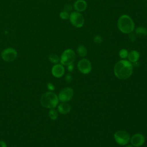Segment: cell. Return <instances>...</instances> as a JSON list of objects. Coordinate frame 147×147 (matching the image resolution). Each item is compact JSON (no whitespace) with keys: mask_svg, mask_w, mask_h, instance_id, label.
I'll return each mask as SVG.
<instances>
[{"mask_svg":"<svg viewBox=\"0 0 147 147\" xmlns=\"http://www.w3.org/2000/svg\"><path fill=\"white\" fill-rule=\"evenodd\" d=\"M94 41L96 44H100L102 42V38L100 36L96 35L94 38Z\"/></svg>","mask_w":147,"mask_h":147,"instance_id":"21","label":"cell"},{"mask_svg":"<svg viewBox=\"0 0 147 147\" xmlns=\"http://www.w3.org/2000/svg\"><path fill=\"white\" fill-rule=\"evenodd\" d=\"M72 10V6L70 4L65 5L64 7V10L66 11H67L68 13H69V11H71Z\"/></svg>","mask_w":147,"mask_h":147,"instance_id":"23","label":"cell"},{"mask_svg":"<svg viewBox=\"0 0 147 147\" xmlns=\"http://www.w3.org/2000/svg\"><path fill=\"white\" fill-rule=\"evenodd\" d=\"M133 65L131 62L125 59L118 61L114 65V73L115 76L121 80L129 78L133 74Z\"/></svg>","mask_w":147,"mask_h":147,"instance_id":"1","label":"cell"},{"mask_svg":"<svg viewBox=\"0 0 147 147\" xmlns=\"http://www.w3.org/2000/svg\"><path fill=\"white\" fill-rule=\"evenodd\" d=\"M136 34L138 37H145L147 35V29L145 27L140 26L135 29Z\"/></svg>","mask_w":147,"mask_h":147,"instance_id":"15","label":"cell"},{"mask_svg":"<svg viewBox=\"0 0 147 147\" xmlns=\"http://www.w3.org/2000/svg\"><path fill=\"white\" fill-rule=\"evenodd\" d=\"M145 141V136L141 133H136L133 134L130 139L131 145L134 147L141 146Z\"/></svg>","mask_w":147,"mask_h":147,"instance_id":"10","label":"cell"},{"mask_svg":"<svg viewBox=\"0 0 147 147\" xmlns=\"http://www.w3.org/2000/svg\"><path fill=\"white\" fill-rule=\"evenodd\" d=\"M17 57V51L13 48H7L3 49L1 53L2 59L6 62L14 61Z\"/></svg>","mask_w":147,"mask_h":147,"instance_id":"7","label":"cell"},{"mask_svg":"<svg viewBox=\"0 0 147 147\" xmlns=\"http://www.w3.org/2000/svg\"><path fill=\"white\" fill-rule=\"evenodd\" d=\"M71 107L66 102H61L57 106V111L60 114H67L71 111Z\"/></svg>","mask_w":147,"mask_h":147,"instance_id":"13","label":"cell"},{"mask_svg":"<svg viewBox=\"0 0 147 147\" xmlns=\"http://www.w3.org/2000/svg\"><path fill=\"white\" fill-rule=\"evenodd\" d=\"M48 59L53 64H57L60 61V58L55 53H52L49 55L48 56Z\"/></svg>","mask_w":147,"mask_h":147,"instance_id":"17","label":"cell"},{"mask_svg":"<svg viewBox=\"0 0 147 147\" xmlns=\"http://www.w3.org/2000/svg\"><path fill=\"white\" fill-rule=\"evenodd\" d=\"M59 100L58 96L55 93L48 91L41 96L40 103L44 107L51 109H54L57 106Z\"/></svg>","mask_w":147,"mask_h":147,"instance_id":"3","label":"cell"},{"mask_svg":"<svg viewBox=\"0 0 147 147\" xmlns=\"http://www.w3.org/2000/svg\"><path fill=\"white\" fill-rule=\"evenodd\" d=\"M78 69L83 74H88L92 69V65L89 60L83 58L80 60L77 64Z\"/></svg>","mask_w":147,"mask_h":147,"instance_id":"8","label":"cell"},{"mask_svg":"<svg viewBox=\"0 0 147 147\" xmlns=\"http://www.w3.org/2000/svg\"><path fill=\"white\" fill-rule=\"evenodd\" d=\"M65 80L68 83H70L72 81V76H71V75L69 74H67L65 76Z\"/></svg>","mask_w":147,"mask_h":147,"instance_id":"24","label":"cell"},{"mask_svg":"<svg viewBox=\"0 0 147 147\" xmlns=\"http://www.w3.org/2000/svg\"><path fill=\"white\" fill-rule=\"evenodd\" d=\"M119 30L124 34H130L135 29V24L132 18L127 14L121 16L117 21Z\"/></svg>","mask_w":147,"mask_h":147,"instance_id":"2","label":"cell"},{"mask_svg":"<svg viewBox=\"0 0 147 147\" xmlns=\"http://www.w3.org/2000/svg\"><path fill=\"white\" fill-rule=\"evenodd\" d=\"M67 69L69 72H72L74 69V64H69L68 65H67Z\"/></svg>","mask_w":147,"mask_h":147,"instance_id":"25","label":"cell"},{"mask_svg":"<svg viewBox=\"0 0 147 147\" xmlns=\"http://www.w3.org/2000/svg\"><path fill=\"white\" fill-rule=\"evenodd\" d=\"M76 52L78 55L80 57H85L87 53V48L83 45H80L78 46L76 49Z\"/></svg>","mask_w":147,"mask_h":147,"instance_id":"16","label":"cell"},{"mask_svg":"<svg viewBox=\"0 0 147 147\" xmlns=\"http://www.w3.org/2000/svg\"><path fill=\"white\" fill-rule=\"evenodd\" d=\"M47 88H48L49 90H50L51 91H54L55 89V86H54L52 83H48L47 84Z\"/></svg>","mask_w":147,"mask_h":147,"instance_id":"22","label":"cell"},{"mask_svg":"<svg viewBox=\"0 0 147 147\" xmlns=\"http://www.w3.org/2000/svg\"><path fill=\"white\" fill-rule=\"evenodd\" d=\"M74 90L71 87H65L62 89L58 95V98L61 102H67L71 100L74 96Z\"/></svg>","mask_w":147,"mask_h":147,"instance_id":"9","label":"cell"},{"mask_svg":"<svg viewBox=\"0 0 147 147\" xmlns=\"http://www.w3.org/2000/svg\"><path fill=\"white\" fill-rule=\"evenodd\" d=\"M76 59V53L72 49H67L63 51L60 58V62L63 65H68L73 64Z\"/></svg>","mask_w":147,"mask_h":147,"instance_id":"4","label":"cell"},{"mask_svg":"<svg viewBox=\"0 0 147 147\" xmlns=\"http://www.w3.org/2000/svg\"><path fill=\"white\" fill-rule=\"evenodd\" d=\"M87 7V3L85 0H76L74 5V9L78 12H82L84 11Z\"/></svg>","mask_w":147,"mask_h":147,"instance_id":"12","label":"cell"},{"mask_svg":"<svg viewBox=\"0 0 147 147\" xmlns=\"http://www.w3.org/2000/svg\"><path fill=\"white\" fill-rule=\"evenodd\" d=\"M125 147H134V146L131 145H126Z\"/></svg>","mask_w":147,"mask_h":147,"instance_id":"27","label":"cell"},{"mask_svg":"<svg viewBox=\"0 0 147 147\" xmlns=\"http://www.w3.org/2000/svg\"><path fill=\"white\" fill-rule=\"evenodd\" d=\"M114 138L118 144L120 145H126L130 141V136L127 131L119 130L114 133Z\"/></svg>","mask_w":147,"mask_h":147,"instance_id":"5","label":"cell"},{"mask_svg":"<svg viewBox=\"0 0 147 147\" xmlns=\"http://www.w3.org/2000/svg\"><path fill=\"white\" fill-rule=\"evenodd\" d=\"M71 24L76 28H82L84 24V18L82 14L78 11H72L69 14V18Z\"/></svg>","mask_w":147,"mask_h":147,"instance_id":"6","label":"cell"},{"mask_svg":"<svg viewBox=\"0 0 147 147\" xmlns=\"http://www.w3.org/2000/svg\"><path fill=\"white\" fill-rule=\"evenodd\" d=\"M51 72L54 77L56 78H61L64 75L65 72L64 65H62L61 63L55 64L51 69Z\"/></svg>","mask_w":147,"mask_h":147,"instance_id":"11","label":"cell"},{"mask_svg":"<svg viewBox=\"0 0 147 147\" xmlns=\"http://www.w3.org/2000/svg\"><path fill=\"white\" fill-rule=\"evenodd\" d=\"M69 13L66 11H62L59 14V17L62 20H68L69 19Z\"/></svg>","mask_w":147,"mask_h":147,"instance_id":"20","label":"cell"},{"mask_svg":"<svg viewBox=\"0 0 147 147\" xmlns=\"http://www.w3.org/2000/svg\"><path fill=\"white\" fill-rule=\"evenodd\" d=\"M48 115H49V117L52 120H56L57 118V117H58L57 111H56L54 109H51L49 111Z\"/></svg>","mask_w":147,"mask_h":147,"instance_id":"18","label":"cell"},{"mask_svg":"<svg viewBox=\"0 0 147 147\" xmlns=\"http://www.w3.org/2000/svg\"><path fill=\"white\" fill-rule=\"evenodd\" d=\"M0 147H7V145L3 140H0Z\"/></svg>","mask_w":147,"mask_h":147,"instance_id":"26","label":"cell"},{"mask_svg":"<svg viewBox=\"0 0 147 147\" xmlns=\"http://www.w3.org/2000/svg\"><path fill=\"white\" fill-rule=\"evenodd\" d=\"M128 60L131 63H135L138 61L140 59V53L136 50L131 51L129 52L127 56Z\"/></svg>","mask_w":147,"mask_h":147,"instance_id":"14","label":"cell"},{"mask_svg":"<svg viewBox=\"0 0 147 147\" xmlns=\"http://www.w3.org/2000/svg\"><path fill=\"white\" fill-rule=\"evenodd\" d=\"M128 53L129 52L126 49H122L119 52V56L122 59H125L127 57Z\"/></svg>","mask_w":147,"mask_h":147,"instance_id":"19","label":"cell"}]
</instances>
